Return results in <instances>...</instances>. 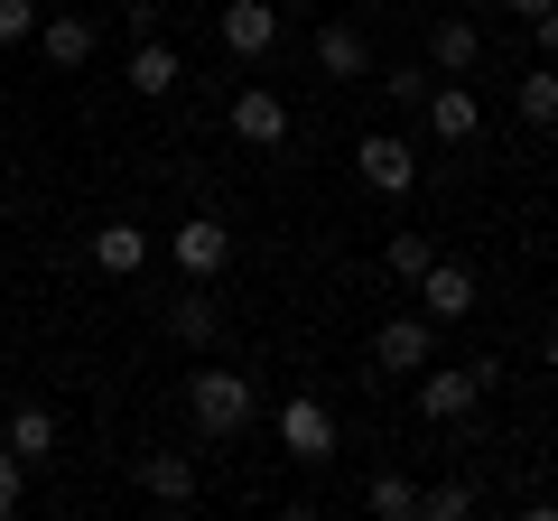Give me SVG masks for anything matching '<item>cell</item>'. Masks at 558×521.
Returning a JSON list of instances; mask_svg holds the SVG:
<instances>
[{
    "label": "cell",
    "instance_id": "ac0fdd59",
    "mask_svg": "<svg viewBox=\"0 0 558 521\" xmlns=\"http://www.w3.org/2000/svg\"><path fill=\"white\" fill-rule=\"evenodd\" d=\"M140 494H149V502H196V465H186V457H149V465H140Z\"/></svg>",
    "mask_w": 558,
    "mask_h": 521
},
{
    "label": "cell",
    "instance_id": "4316f807",
    "mask_svg": "<svg viewBox=\"0 0 558 521\" xmlns=\"http://www.w3.org/2000/svg\"><path fill=\"white\" fill-rule=\"evenodd\" d=\"M539 354H549V373H558V317H549V326H539Z\"/></svg>",
    "mask_w": 558,
    "mask_h": 521
},
{
    "label": "cell",
    "instance_id": "7402d4cb",
    "mask_svg": "<svg viewBox=\"0 0 558 521\" xmlns=\"http://www.w3.org/2000/svg\"><path fill=\"white\" fill-rule=\"evenodd\" d=\"M38 38V0H0V47Z\"/></svg>",
    "mask_w": 558,
    "mask_h": 521
},
{
    "label": "cell",
    "instance_id": "7c38bea8",
    "mask_svg": "<svg viewBox=\"0 0 558 521\" xmlns=\"http://www.w3.org/2000/svg\"><path fill=\"white\" fill-rule=\"evenodd\" d=\"M186 84V65H178V47H159V38H140L131 47V94H149V102H168Z\"/></svg>",
    "mask_w": 558,
    "mask_h": 521
},
{
    "label": "cell",
    "instance_id": "44dd1931",
    "mask_svg": "<svg viewBox=\"0 0 558 521\" xmlns=\"http://www.w3.org/2000/svg\"><path fill=\"white\" fill-rule=\"evenodd\" d=\"M428 233H391V252H381V270H391V280H418V270H428Z\"/></svg>",
    "mask_w": 558,
    "mask_h": 521
},
{
    "label": "cell",
    "instance_id": "6da1fadb",
    "mask_svg": "<svg viewBox=\"0 0 558 521\" xmlns=\"http://www.w3.org/2000/svg\"><path fill=\"white\" fill-rule=\"evenodd\" d=\"M186 410H196L205 438H242V428H252V381L223 373V363H205V373H186Z\"/></svg>",
    "mask_w": 558,
    "mask_h": 521
},
{
    "label": "cell",
    "instance_id": "5bb4252c",
    "mask_svg": "<svg viewBox=\"0 0 558 521\" xmlns=\"http://www.w3.org/2000/svg\"><path fill=\"white\" fill-rule=\"evenodd\" d=\"M140 260H149V233H140V223H102L94 233V270L102 280H131Z\"/></svg>",
    "mask_w": 558,
    "mask_h": 521
},
{
    "label": "cell",
    "instance_id": "603a6c76",
    "mask_svg": "<svg viewBox=\"0 0 558 521\" xmlns=\"http://www.w3.org/2000/svg\"><path fill=\"white\" fill-rule=\"evenodd\" d=\"M465 502H475V494H465V484H428V494H418V512H428V521H457Z\"/></svg>",
    "mask_w": 558,
    "mask_h": 521
},
{
    "label": "cell",
    "instance_id": "8fae6325",
    "mask_svg": "<svg viewBox=\"0 0 558 521\" xmlns=\"http://www.w3.org/2000/svg\"><path fill=\"white\" fill-rule=\"evenodd\" d=\"M0 438H10V457H20V465L57 457V410H47V401H20V410H10V428H0Z\"/></svg>",
    "mask_w": 558,
    "mask_h": 521
},
{
    "label": "cell",
    "instance_id": "e0dca14e",
    "mask_svg": "<svg viewBox=\"0 0 558 521\" xmlns=\"http://www.w3.org/2000/svg\"><path fill=\"white\" fill-rule=\"evenodd\" d=\"M38 57L47 65H84L94 57V20H38Z\"/></svg>",
    "mask_w": 558,
    "mask_h": 521
},
{
    "label": "cell",
    "instance_id": "ffe728a7",
    "mask_svg": "<svg viewBox=\"0 0 558 521\" xmlns=\"http://www.w3.org/2000/svg\"><path fill=\"white\" fill-rule=\"evenodd\" d=\"M363 502H373L381 521H410V512H418V484H410V475L391 465V475H373V494H363Z\"/></svg>",
    "mask_w": 558,
    "mask_h": 521
},
{
    "label": "cell",
    "instance_id": "8992f818",
    "mask_svg": "<svg viewBox=\"0 0 558 521\" xmlns=\"http://www.w3.org/2000/svg\"><path fill=\"white\" fill-rule=\"evenodd\" d=\"M233 141L242 149H279V141H289V102H279L270 84H242V94H233Z\"/></svg>",
    "mask_w": 558,
    "mask_h": 521
},
{
    "label": "cell",
    "instance_id": "d4e9b609",
    "mask_svg": "<svg viewBox=\"0 0 558 521\" xmlns=\"http://www.w3.org/2000/svg\"><path fill=\"white\" fill-rule=\"evenodd\" d=\"M20 475H28V465H20V457H10V438H0V521L20 512Z\"/></svg>",
    "mask_w": 558,
    "mask_h": 521
},
{
    "label": "cell",
    "instance_id": "d6986e66",
    "mask_svg": "<svg viewBox=\"0 0 558 521\" xmlns=\"http://www.w3.org/2000/svg\"><path fill=\"white\" fill-rule=\"evenodd\" d=\"M512 112L531 121V131H549V121H558V65H531V75H521V94H512Z\"/></svg>",
    "mask_w": 558,
    "mask_h": 521
},
{
    "label": "cell",
    "instance_id": "52a82bcc",
    "mask_svg": "<svg viewBox=\"0 0 558 521\" xmlns=\"http://www.w3.org/2000/svg\"><path fill=\"white\" fill-rule=\"evenodd\" d=\"M418 307L438 326H457L465 307H475V270H465V260H428V270H418Z\"/></svg>",
    "mask_w": 558,
    "mask_h": 521
},
{
    "label": "cell",
    "instance_id": "4fadbf2b",
    "mask_svg": "<svg viewBox=\"0 0 558 521\" xmlns=\"http://www.w3.org/2000/svg\"><path fill=\"white\" fill-rule=\"evenodd\" d=\"M317 65L336 84H354V75H373V47H363V28H344V20H326L317 28Z\"/></svg>",
    "mask_w": 558,
    "mask_h": 521
},
{
    "label": "cell",
    "instance_id": "30bf717a",
    "mask_svg": "<svg viewBox=\"0 0 558 521\" xmlns=\"http://www.w3.org/2000/svg\"><path fill=\"white\" fill-rule=\"evenodd\" d=\"M373 363H381V373H418V363H428V317H381Z\"/></svg>",
    "mask_w": 558,
    "mask_h": 521
},
{
    "label": "cell",
    "instance_id": "ba28073f",
    "mask_svg": "<svg viewBox=\"0 0 558 521\" xmlns=\"http://www.w3.org/2000/svg\"><path fill=\"white\" fill-rule=\"evenodd\" d=\"M418 112H428V131H438V141H475V131H484L475 84H428V102H418Z\"/></svg>",
    "mask_w": 558,
    "mask_h": 521
},
{
    "label": "cell",
    "instance_id": "277c9868",
    "mask_svg": "<svg viewBox=\"0 0 558 521\" xmlns=\"http://www.w3.org/2000/svg\"><path fill=\"white\" fill-rule=\"evenodd\" d=\"M168 260H178L186 280H215L223 260H233V233H223V223H215V215H186V223H178V233H168Z\"/></svg>",
    "mask_w": 558,
    "mask_h": 521
},
{
    "label": "cell",
    "instance_id": "7a4b0ae2",
    "mask_svg": "<svg viewBox=\"0 0 558 521\" xmlns=\"http://www.w3.org/2000/svg\"><path fill=\"white\" fill-rule=\"evenodd\" d=\"M354 178L373 186V196H410L418 186V149L400 141V131H373V141H354Z\"/></svg>",
    "mask_w": 558,
    "mask_h": 521
},
{
    "label": "cell",
    "instance_id": "3957f363",
    "mask_svg": "<svg viewBox=\"0 0 558 521\" xmlns=\"http://www.w3.org/2000/svg\"><path fill=\"white\" fill-rule=\"evenodd\" d=\"M484 391H494V363H457V373H428V363H418V410H428V420H465Z\"/></svg>",
    "mask_w": 558,
    "mask_h": 521
},
{
    "label": "cell",
    "instance_id": "83f0119b",
    "mask_svg": "<svg viewBox=\"0 0 558 521\" xmlns=\"http://www.w3.org/2000/svg\"><path fill=\"white\" fill-rule=\"evenodd\" d=\"M512 10H521V20H539V10H558V0H512Z\"/></svg>",
    "mask_w": 558,
    "mask_h": 521
},
{
    "label": "cell",
    "instance_id": "484cf974",
    "mask_svg": "<svg viewBox=\"0 0 558 521\" xmlns=\"http://www.w3.org/2000/svg\"><path fill=\"white\" fill-rule=\"evenodd\" d=\"M531 28H539V57H549V65H558V10H539V20H531Z\"/></svg>",
    "mask_w": 558,
    "mask_h": 521
},
{
    "label": "cell",
    "instance_id": "9c48e42d",
    "mask_svg": "<svg viewBox=\"0 0 558 521\" xmlns=\"http://www.w3.org/2000/svg\"><path fill=\"white\" fill-rule=\"evenodd\" d=\"M270 38H279V10H270V0H233V10H223V47H233L242 65L270 57Z\"/></svg>",
    "mask_w": 558,
    "mask_h": 521
},
{
    "label": "cell",
    "instance_id": "5b68a950",
    "mask_svg": "<svg viewBox=\"0 0 558 521\" xmlns=\"http://www.w3.org/2000/svg\"><path fill=\"white\" fill-rule=\"evenodd\" d=\"M279 447H289L299 465L336 457V420H326V401H307V391H299V401H279Z\"/></svg>",
    "mask_w": 558,
    "mask_h": 521
},
{
    "label": "cell",
    "instance_id": "2e32d148",
    "mask_svg": "<svg viewBox=\"0 0 558 521\" xmlns=\"http://www.w3.org/2000/svg\"><path fill=\"white\" fill-rule=\"evenodd\" d=\"M168 336H178V344H215V336H223V307H215V289H186V299L168 307Z\"/></svg>",
    "mask_w": 558,
    "mask_h": 521
},
{
    "label": "cell",
    "instance_id": "9a60e30c",
    "mask_svg": "<svg viewBox=\"0 0 558 521\" xmlns=\"http://www.w3.org/2000/svg\"><path fill=\"white\" fill-rule=\"evenodd\" d=\"M475 57H484V28H475V20H438V28H428V65L475 75Z\"/></svg>",
    "mask_w": 558,
    "mask_h": 521
},
{
    "label": "cell",
    "instance_id": "cb8c5ba5",
    "mask_svg": "<svg viewBox=\"0 0 558 521\" xmlns=\"http://www.w3.org/2000/svg\"><path fill=\"white\" fill-rule=\"evenodd\" d=\"M428 84H438L428 65H391V102H428Z\"/></svg>",
    "mask_w": 558,
    "mask_h": 521
}]
</instances>
